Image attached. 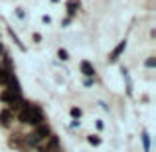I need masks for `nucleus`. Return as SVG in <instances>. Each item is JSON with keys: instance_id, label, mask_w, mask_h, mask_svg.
Here are the masks:
<instances>
[{"instance_id": "9", "label": "nucleus", "mask_w": 156, "mask_h": 152, "mask_svg": "<svg viewBox=\"0 0 156 152\" xmlns=\"http://www.w3.org/2000/svg\"><path fill=\"white\" fill-rule=\"evenodd\" d=\"M122 50H125V44H121V46H119L117 50H115V53H113V57H111V59H117V55H119V53H121Z\"/></svg>"}, {"instance_id": "6", "label": "nucleus", "mask_w": 156, "mask_h": 152, "mask_svg": "<svg viewBox=\"0 0 156 152\" xmlns=\"http://www.w3.org/2000/svg\"><path fill=\"white\" fill-rule=\"evenodd\" d=\"M34 134H36V136H38V140L42 142V140H46V138L50 136L51 133H50V126H48V125H44V122H42V125H38V126H36Z\"/></svg>"}, {"instance_id": "4", "label": "nucleus", "mask_w": 156, "mask_h": 152, "mask_svg": "<svg viewBox=\"0 0 156 152\" xmlns=\"http://www.w3.org/2000/svg\"><path fill=\"white\" fill-rule=\"evenodd\" d=\"M10 146L12 148H16V150H22V152H26V144H24V134H20V133H14L10 136Z\"/></svg>"}, {"instance_id": "12", "label": "nucleus", "mask_w": 156, "mask_h": 152, "mask_svg": "<svg viewBox=\"0 0 156 152\" xmlns=\"http://www.w3.org/2000/svg\"><path fill=\"white\" fill-rule=\"evenodd\" d=\"M89 142H91V144H99V138L97 136H89Z\"/></svg>"}, {"instance_id": "7", "label": "nucleus", "mask_w": 156, "mask_h": 152, "mask_svg": "<svg viewBox=\"0 0 156 152\" xmlns=\"http://www.w3.org/2000/svg\"><path fill=\"white\" fill-rule=\"evenodd\" d=\"M81 71H83L87 77H91L93 73H95V69H93V65L89 63V61H83V63H81Z\"/></svg>"}, {"instance_id": "2", "label": "nucleus", "mask_w": 156, "mask_h": 152, "mask_svg": "<svg viewBox=\"0 0 156 152\" xmlns=\"http://www.w3.org/2000/svg\"><path fill=\"white\" fill-rule=\"evenodd\" d=\"M0 101H2L4 105H8L10 111H20L26 105V103L22 101V97H20V93H14V91H2L0 93Z\"/></svg>"}, {"instance_id": "8", "label": "nucleus", "mask_w": 156, "mask_h": 152, "mask_svg": "<svg viewBox=\"0 0 156 152\" xmlns=\"http://www.w3.org/2000/svg\"><path fill=\"white\" fill-rule=\"evenodd\" d=\"M10 75H12V73H8L4 67H0V85H6L8 79H10Z\"/></svg>"}, {"instance_id": "5", "label": "nucleus", "mask_w": 156, "mask_h": 152, "mask_svg": "<svg viewBox=\"0 0 156 152\" xmlns=\"http://www.w3.org/2000/svg\"><path fill=\"white\" fill-rule=\"evenodd\" d=\"M12 121H14V111H10V109L0 111V126H10Z\"/></svg>"}, {"instance_id": "11", "label": "nucleus", "mask_w": 156, "mask_h": 152, "mask_svg": "<svg viewBox=\"0 0 156 152\" xmlns=\"http://www.w3.org/2000/svg\"><path fill=\"white\" fill-rule=\"evenodd\" d=\"M71 117L79 118V117H81V111H79V109H71Z\"/></svg>"}, {"instance_id": "1", "label": "nucleus", "mask_w": 156, "mask_h": 152, "mask_svg": "<svg viewBox=\"0 0 156 152\" xmlns=\"http://www.w3.org/2000/svg\"><path fill=\"white\" fill-rule=\"evenodd\" d=\"M18 121L22 125H32V126H38L44 122V113L40 111V107L36 105H24L22 109L18 111Z\"/></svg>"}, {"instance_id": "3", "label": "nucleus", "mask_w": 156, "mask_h": 152, "mask_svg": "<svg viewBox=\"0 0 156 152\" xmlns=\"http://www.w3.org/2000/svg\"><path fill=\"white\" fill-rule=\"evenodd\" d=\"M40 152H59V140H57V136L50 134L46 138V146L40 148Z\"/></svg>"}, {"instance_id": "10", "label": "nucleus", "mask_w": 156, "mask_h": 152, "mask_svg": "<svg viewBox=\"0 0 156 152\" xmlns=\"http://www.w3.org/2000/svg\"><path fill=\"white\" fill-rule=\"evenodd\" d=\"M142 140H144V150H150V142H148V134H142Z\"/></svg>"}]
</instances>
